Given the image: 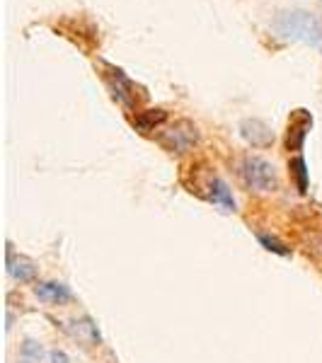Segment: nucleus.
<instances>
[{"mask_svg": "<svg viewBox=\"0 0 322 363\" xmlns=\"http://www.w3.org/2000/svg\"><path fill=\"white\" fill-rule=\"evenodd\" d=\"M242 179H245L247 187L257 189V192H274L279 187L274 165L257 155L245 157V162H242Z\"/></svg>", "mask_w": 322, "mask_h": 363, "instance_id": "1", "label": "nucleus"}, {"mask_svg": "<svg viewBox=\"0 0 322 363\" xmlns=\"http://www.w3.org/2000/svg\"><path fill=\"white\" fill-rule=\"evenodd\" d=\"M102 68H105V80H107V85H109L111 97H114L116 102H121L124 107H136L138 100H146V97L136 95V90H138L136 82L129 80L124 71L109 66V63H105Z\"/></svg>", "mask_w": 322, "mask_h": 363, "instance_id": "2", "label": "nucleus"}, {"mask_svg": "<svg viewBox=\"0 0 322 363\" xmlns=\"http://www.w3.org/2000/svg\"><path fill=\"white\" fill-rule=\"evenodd\" d=\"M312 126V116L305 109H293L288 116V131H286V151H301L308 131Z\"/></svg>", "mask_w": 322, "mask_h": 363, "instance_id": "3", "label": "nucleus"}, {"mask_svg": "<svg viewBox=\"0 0 322 363\" xmlns=\"http://www.w3.org/2000/svg\"><path fill=\"white\" fill-rule=\"evenodd\" d=\"M281 30L286 32L288 36H301V39H320V25H317L315 20H312L310 15H305V12H293V15H286L281 22Z\"/></svg>", "mask_w": 322, "mask_h": 363, "instance_id": "4", "label": "nucleus"}, {"mask_svg": "<svg viewBox=\"0 0 322 363\" xmlns=\"http://www.w3.org/2000/svg\"><path fill=\"white\" fill-rule=\"evenodd\" d=\"M162 143H165V148H170V151H175V153L186 151V148H191L197 143V126H191L189 121H180L175 129L167 131Z\"/></svg>", "mask_w": 322, "mask_h": 363, "instance_id": "5", "label": "nucleus"}, {"mask_svg": "<svg viewBox=\"0 0 322 363\" xmlns=\"http://www.w3.org/2000/svg\"><path fill=\"white\" fill-rule=\"evenodd\" d=\"M34 296L39 298V300H44V302H54V305H63V302L73 300V293L68 291V286H63V283H56V281L36 283Z\"/></svg>", "mask_w": 322, "mask_h": 363, "instance_id": "6", "label": "nucleus"}, {"mask_svg": "<svg viewBox=\"0 0 322 363\" xmlns=\"http://www.w3.org/2000/svg\"><path fill=\"white\" fill-rule=\"evenodd\" d=\"M8 272H10V276L20 283H30V281H34V276H36L34 262L27 257H15L12 250H8Z\"/></svg>", "mask_w": 322, "mask_h": 363, "instance_id": "7", "label": "nucleus"}, {"mask_svg": "<svg viewBox=\"0 0 322 363\" xmlns=\"http://www.w3.org/2000/svg\"><path fill=\"white\" fill-rule=\"evenodd\" d=\"M240 129H242V136L257 148L269 146V143L274 141V136H272V131H269L267 124H262V121H257V119H245Z\"/></svg>", "mask_w": 322, "mask_h": 363, "instance_id": "8", "label": "nucleus"}, {"mask_svg": "<svg viewBox=\"0 0 322 363\" xmlns=\"http://www.w3.org/2000/svg\"><path fill=\"white\" fill-rule=\"evenodd\" d=\"M208 199H211L213 204H218V206H223L226 211H235V201H233V194L230 189H228V184L223 179H218L216 175L211 177V182H208Z\"/></svg>", "mask_w": 322, "mask_h": 363, "instance_id": "9", "label": "nucleus"}, {"mask_svg": "<svg viewBox=\"0 0 322 363\" xmlns=\"http://www.w3.org/2000/svg\"><path fill=\"white\" fill-rule=\"evenodd\" d=\"M167 119V111L165 109H146V111H138L136 116H133V126L138 129V131H153L155 126H160L162 121Z\"/></svg>", "mask_w": 322, "mask_h": 363, "instance_id": "10", "label": "nucleus"}, {"mask_svg": "<svg viewBox=\"0 0 322 363\" xmlns=\"http://www.w3.org/2000/svg\"><path fill=\"white\" fill-rule=\"evenodd\" d=\"M288 172H291V177L296 179V187L301 194L308 192V167H305V160L303 157H293L291 162H288Z\"/></svg>", "mask_w": 322, "mask_h": 363, "instance_id": "11", "label": "nucleus"}, {"mask_svg": "<svg viewBox=\"0 0 322 363\" xmlns=\"http://www.w3.org/2000/svg\"><path fill=\"white\" fill-rule=\"evenodd\" d=\"M257 240L262 242L264 250H269V252H274V254H281V257H288V254H291V250H288L283 242H279L277 237H272V235H264V232H259V235H257Z\"/></svg>", "mask_w": 322, "mask_h": 363, "instance_id": "12", "label": "nucleus"}, {"mask_svg": "<svg viewBox=\"0 0 322 363\" xmlns=\"http://www.w3.org/2000/svg\"><path fill=\"white\" fill-rule=\"evenodd\" d=\"M41 344H36V342H32V339H27L25 344H22V358L25 361H41Z\"/></svg>", "mask_w": 322, "mask_h": 363, "instance_id": "13", "label": "nucleus"}, {"mask_svg": "<svg viewBox=\"0 0 322 363\" xmlns=\"http://www.w3.org/2000/svg\"><path fill=\"white\" fill-rule=\"evenodd\" d=\"M51 361L54 363H68V356L63 351H51Z\"/></svg>", "mask_w": 322, "mask_h": 363, "instance_id": "14", "label": "nucleus"}]
</instances>
